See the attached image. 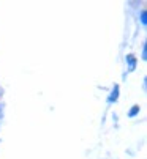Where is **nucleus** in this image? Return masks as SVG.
I'll return each mask as SVG.
<instances>
[{"label": "nucleus", "mask_w": 147, "mask_h": 159, "mask_svg": "<svg viewBox=\"0 0 147 159\" xmlns=\"http://www.w3.org/2000/svg\"><path fill=\"white\" fill-rule=\"evenodd\" d=\"M0 95H2V90H0Z\"/></svg>", "instance_id": "f257e3e1"}]
</instances>
